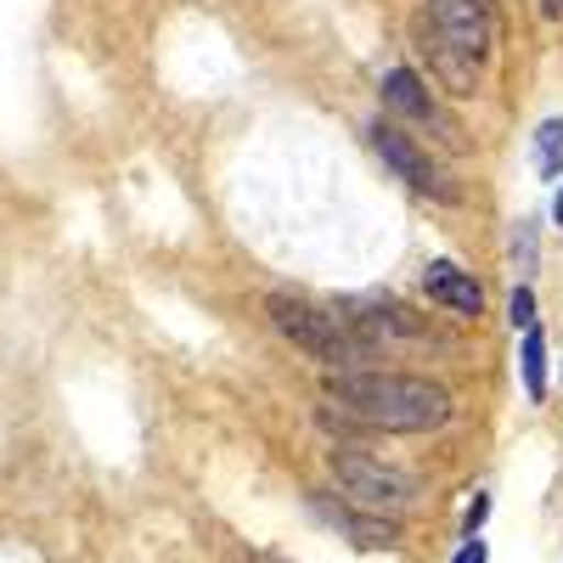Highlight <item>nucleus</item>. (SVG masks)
<instances>
[{"mask_svg": "<svg viewBox=\"0 0 563 563\" xmlns=\"http://www.w3.org/2000/svg\"><path fill=\"white\" fill-rule=\"evenodd\" d=\"M422 294H429L434 305H445L451 316H479L485 310V288L467 271H456L451 260H434L429 271H422Z\"/></svg>", "mask_w": 563, "mask_h": 563, "instance_id": "nucleus-8", "label": "nucleus"}, {"mask_svg": "<svg viewBox=\"0 0 563 563\" xmlns=\"http://www.w3.org/2000/svg\"><path fill=\"white\" fill-rule=\"evenodd\" d=\"M507 321H512V327H525V333L536 327V294H530V288H512V299H507Z\"/></svg>", "mask_w": 563, "mask_h": 563, "instance_id": "nucleus-11", "label": "nucleus"}, {"mask_svg": "<svg viewBox=\"0 0 563 563\" xmlns=\"http://www.w3.org/2000/svg\"><path fill=\"white\" fill-rule=\"evenodd\" d=\"M519 366H525V395L530 400H547V339H541V327H530V333H525Z\"/></svg>", "mask_w": 563, "mask_h": 563, "instance_id": "nucleus-9", "label": "nucleus"}, {"mask_svg": "<svg viewBox=\"0 0 563 563\" xmlns=\"http://www.w3.org/2000/svg\"><path fill=\"white\" fill-rule=\"evenodd\" d=\"M541 18H552V23H558V18H563V0H541Z\"/></svg>", "mask_w": 563, "mask_h": 563, "instance_id": "nucleus-14", "label": "nucleus"}, {"mask_svg": "<svg viewBox=\"0 0 563 563\" xmlns=\"http://www.w3.org/2000/svg\"><path fill=\"white\" fill-rule=\"evenodd\" d=\"M372 135V147H378V158L411 186V192H429V198H440V203H456V186H451V175L429 158V147H422V141H411L400 124H372L366 130Z\"/></svg>", "mask_w": 563, "mask_h": 563, "instance_id": "nucleus-5", "label": "nucleus"}, {"mask_svg": "<svg viewBox=\"0 0 563 563\" xmlns=\"http://www.w3.org/2000/svg\"><path fill=\"white\" fill-rule=\"evenodd\" d=\"M321 395L327 411L384 434H429L451 417V395L429 378H411V372H333Z\"/></svg>", "mask_w": 563, "mask_h": 563, "instance_id": "nucleus-1", "label": "nucleus"}, {"mask_svg": "<svg viewBox=\"0 0 563 563\" xmlns=\"http://www.w3.org/2000/svg\"><path fill=\"white\" fill-rule=\"evenodd\" d=\"M384 102H389L395 113H406L411 124H422L429 135H440V147H451V153L467 147V135H462L456 113H451V108H445V102H440L411 68H389V74H384Z\"/></svg>", "mask_w": 563, "mask_h": 563, "instance_id": "nucleus-6", "label": "nucleus"}, {"mask_svg": "<svg viewBox=\"0 0 563 563\" xmlns=\"http://www.w3.org/2000/svg\"><path fill=\"white\" fill-rule=\"evenodd\" d=\"M451 563H490V558H485V541H479V536H467V541H462V552H456Z\"/></svg>", "mask_w": 563, "mask_h": 563, "instance_id": "nucleus-12", "label": "nucleus"}, {"mask_svg": "<svg viewBox=\"0 0 563 563\" xmlns=\"http://www.w3.org/2000/svg\"><path fill=\"white\" fill-rule=\"evenodd\" d=\"M552 214H558V225H563V192H558V203H552Z\"/></svg>", "mask_w": 563, "mask_h": 563, "instance_id": "nucleus-15", "label": "nucleus"}, {"mask_svg": "<svg viewBox=\"0 0 563 563\" xmlns=\"http://www.w3.org/2000/svg\"><path fill=\"white\" fill-rule=\"evenodd\" d=\"M485 512H490V501H485V496H479V501H474V507H467V536H474V530H479V519H485Z\"/></svg>", "mask_w": 563, "mask_h": 563, "instance_id": "nucleus-13", "label": "nucleus"}, {"mask_svg": "<svg viewBox=\"0 0 563 563\" xmlns=\"http://www.w3.org/2000/svg\"><path fill=\"white\" fill-rule=\"evenodd\" d=\"M429 29L445 52H456L462 63H485L490 40H496V0H429Z\"/></svg>", "mask_w": 563, "mask_h": 563, "instance_id": "nucleus-3", "label": "nucleus"}, {"mask_svg": "<svg viewBox=\"0 0 563 563\" xmlns=\"http://www.w3.org/2000/svg\"><path fill=\"white\" fill-rule=\"evenodd\" d=\"M310 507H316L333 530H344L355 547L378 552V547H395V541H400V525H395V519H378V512H355V507H344V501H333V496H310Z\"/></svg>", "mask_w": 563, "mask_h": 563, "instance_id": "nucleus-7", "label": "nucleus"}, {"mask_svg": "<svg viewBox=\"0 0 563 563\" xmlns=\"http://www.w3.org/2000/svg\"><path fill=\"white\" fill-rule=\"evenodd\" d=\"M265 316L282 339H288L294 350H305L310 361L321 366H333V372H361V361H372V350L350 333V321L333 316V310H321L310 299H294V294H271L265 299Z\"/></svg>", "mask_w": 563, "mask_h": 563, "instance_id": "nucleus-2", "label": "nucleus"}, {"mask_svg": "<svg viewBox=\"0 0 563 563\" xmlns=\"http://www.w3.org/2000/svg\"><path fill=\"white\" fill-rule=\"evenodd\" d=\"M536 169H541L547 180L563 175V119H547V124L536 130Z\"/></svg>", "mask_w": 563, "mask_h": 563, "instance_id": "nucleus-10", "label": "nucleus"}, {"mask_svg": "<svg viewBox=\"0 0 563 563\" xmlns=\"http://www.w3.org/2000/svg\"><path fill=\"white\" fill-rule=\"evenodd\" d=\"M327 467H333V479L344 485V496H355L361 507H372L378 519H384V512L411 507V479L395 474V467H384V462L361 456V451H333V456H327Z\"/></svg>", "mask_w": 563, "mask_h": 563, "instance_id": "nucleus-4", "label": "nucleus"}]
</instances>
